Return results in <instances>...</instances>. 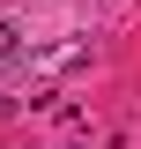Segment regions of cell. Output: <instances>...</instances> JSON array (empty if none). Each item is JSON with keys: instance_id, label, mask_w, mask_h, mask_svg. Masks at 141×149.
Listing matches in <instances>:
<instances>
[{"instance_id": "obj_1", "label": "cell", "mask_w": 141, "mask_h": 149, "mask_svg": "<svg viewBox=\"0 0 141 149\" xmlns=\"http://www.w3.org/2000/svg\"><path fill=\"white\" fill-rule=\"evenodd\" d=\"M15 52H22V30H15L8 15H0V60H15Z\"/></svg>"}]
</instances>
